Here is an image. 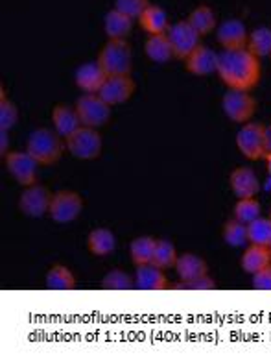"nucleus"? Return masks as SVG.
Here are the masks:
<instances>
[{
	"mask_svg": "<svg viewBox=\"0 0 271 364\" xmlns=\"http://www.w3.org/2000/svg\"><path fill=\"white\" fill-rule=\"evenodd\" d=\"M216 74L229 89L253 91L262 78L260 58L244 48H223L218 55Z\"/></svg>",
	"mask_w": 271,
	"mask_h": 364,
	"instance_id": "f257e3e1",
	"label": "nucleus"
},
{
	"mask_svg": "<svg viewBox=\"0 0 271 364\" xmlns=\"http://www.w3.org/2000/svg\"><path fill=\"white\" fill-rule=\"evenodd\" d=\"M65 146L67 144H63L61 135L55 129L52 132L48 128H39L32 132L26 143L28 154L41 166H50L60 161Z\"/></svg>",
	"mask_w": 271,
	"mask_h": 364,
	"instance_id": "f03ea898",
	"label": "nucleus"
},
{
	"mask_svg": "<svg viewBox=\"0 0 271 364\" xmlns=\"http://www.w3.org/2000/svg\"><path fill=\"white\" fill-rule=\"evenodd\" d=\"M96 61L104 67L107 76L131 74V70H133V48L126 39H109L106 45L101 46Z\"/></svg>",
	"mask_w": 271,
	"mask_h": 364,
	"instance_id": "7ed1b4c3",
	"label": "nucleus"
},
{
	"mask_svg": "<svg viewBox=\"0 0 271 364\" xmlns=\"http://www.w3.org/2000/svg\"><path fill=\"white\" fill-rule=\"evenodd\" d=\"M236 148L238 152L249 159V161H258L266 159V126L258 122H245L236 134Z\"/></svg>",
	"mask_w": 271,
	"mask_h": 364,
	"instance_id": "20e7f679",
	"label": "nucleus"
},
{
	"mask_svg": "<svg viewBox=\"0 0 271 364\" xmlns=\"http://www.w3.org/2000/svg\"><path fill=\"white\" fill-rule=\"evenodd\" d=\"M221 109L229 120L236 124H245V122H251L257 113V100L251 91L229 89L221 98Z\"/></svg>",
	"mask_w": 271,
	"mask_h": 364,
	"instance_id": "39448f33",
	"label": "nucleus"
},
{
	"mask_svg": "<svg viewBox=\"0 0 271 364\" xmlns=\"http://www.w3.org/2000/svg\"><path fill=\"white\" fill-rule=\"evenodd\" d=\"M65 141H67V150L70 156L82 159V161L96 159L104 148V139H101L98 128H89V126H82L76 134H72Z\"/></svg>",
	"mask_w": 271,
	"mask_h": 364,
	"instance_id": "423d86ee",
	"label": "nucleus"
},
{
	"mask_svg": "<svg viewBox=\"0 0 271 364\" xmlns=\"http://www.w3.org/2000/svg\"><path fill=\"white\" fill-rule=\"evenodd\" d=\"M76 111L83 126L89 128H101L111 120V107L98 92H85L76 100Z\"/></svg>",
	"mask_w": 271,
	"mask_h": 364,
	"instance_id": "0eeeda50",
	"label": "nucleus"
},
{
	"mask_svg": "<svg viewBox=\"0 0 271 364\" xmlns=\"http://www.w3.org/2000/svg\"><path fill=\"white\" fill-rule=\"evenodd\" d=\"M83 198L82 194L70 189H61L54 193L48 215L55 224H70L82 215L83 211Z\"/></svg>",
	"mask_w": 271,
	"mask_h": 364,
	"instance_id": "6e6552de",
	"label": "nucleus"
},
{
	"mask_svg": "<svg viewBox=\"0 0 271 364\" xmlns=\"http://www.w3.org/2000/svg\"><path fill=\"white\" fill-rule=\"evenodd\" d=\"M52 196H54V194H52L50 189L45 187V185H28L26 189L21 193V196H18V209H21L26 217L41 218L45 217L46 213L50 211Z\"/></svg>",
	"mask_w": 271,
	"mask_h": 364,
	"instance_id": "1a4fd4ad",
	"label": "nucleus"
},
{
	"mask_svg": "<svg viewBox=\"0 0 271 364\" xmlns=\"http://www.w3.org/2000/svg\"><path fill=\"white\" fill-rule=\"evenodd\" d=\"M6 159V168L11 174L15 181L18 185H23V187H28V185L37 183V166H41L39 163L33 159L28 150L21 152H8L4 156Z\"/></svg>",
	"mask_w": 271,
	"mask_h": 364,
	"instance_id": "9d476101",
	"label": "nucleus"
},
{
	"mask_svg": "<svg viewBox=\"0 0 271 364\" xmlns=\"http://www.w3.org/2000/svg\"><path fill=\"white\" fill-rule=\"evenodd\" d=\"M135 87L137 85H135V80L131 78V74H113V76H107L98 95L109 106H120V104H126L129 98L133 97Z\"/></svg>",
	"mask_w": 271,
	"mask_h": 364,
	"instance_id": "9b49d317",
	"label": "nucleus"
},
{
	"mask_svg": "<svg viewBox=\"0 0 271 364\" xmlns=\"http://www.w3.org/2000/svg\"><path fill=\"white\" fill-rule=\"evenodd\" d=\"M174 55L177 60H187L196 48L199 46V33L194 30L189 21H179V23L172 24L168 30Z\"/></svg>",
	"mask_w": 271,
	"mask_h": 364,
	"instance_id": "f8f14e48",
	"label": "nucleus"
},
{
	"mask_svg": "<svg viewBox=\"0 0 271 364\" xmlns=\"http://www.w3.org/2000/svg\"><path fill=\"white\" fill-rule=\"evenodd\" d=\"M229 185L236 198H255L260 191L257 172L249 166H236L229 174Z\"/></svg>",
	"mask_w": 271,
	"mask_h": 364,
	"instance_id": "ddd939ff",
	"label": "nucleus"
},
{
	"mask_svg": "<svg viewBox=\"0 0 271 364\" xmlns=\"http://www.w3.org/2000/svg\"><path fill=\"white\" fill-rule=\"evenodd\" d=\"M248 37V28L240 18H227L216 28V39L223 48H244Z\"/></svg>",
	"mask_w": 271,
	"mask_h": 364,
	"instance_id": "4468645a",
	"label": "nucleus"
},
{
	"mask_svg": "<svg viewBox=\"0 0 271 364\" xmlns=\"http://www.w3.org/2000/svg\"><path fill=\"white\" fill-rule=\"evenodd\" d=\"M133 277H135V289H138V291L159 292V291L170 289V283H168V279H166L165 270L155 267L153 263L137 267Z\"/></svg>",
	"mask_w": 271,
	"mask_h": 364,
	"instance_id": "2eb2a0df",
	"label": "nucleus"
},
{
	"mask_svg": "<svg viewBox=\"0 0 271 364\" xmlns=\"http://www.w3.org/2000/svg\"><path fill=\"white\" fill-rule=\"evenodd\" d=\"M106 78L107 73L98 61H87V63L79 65L74 74V82L83 92H98Z\"/></svg>",
	"mask_w": 271,
	"mask_h": 364,
	"instance_id": "dca6fc26",
	"label": "nucleus"
},
{
	"mask_svg": "<svg viewBox=\"0 0 271 364\" xmlns=\"http://www.w3.org/2000/svg\"><path fill=\"white\" fill-rule=\"evenodd\" d=\"M218 52H214L209 46L199 45L192 54L184 60L187 70L194 76H209L218 70Z\"/></svg>",
	"mask_w": 271,
	"mask_h": 364,
	"instance_id": "f3484780",
	"label": "nucleus"
},
{
	"mask_svg": "<svg viewBox=\"0 0 271 364\" xmlns=\"http://www.w3.org/2000/svg\"><path fill=\"white\" fill-rule=\"evenodd\" d=\"M52 124H54V129L63 139H69L70 135L76 134L83 126L76 107L65 106V104H57L52 109Z\"/></svg>",
	"mask_w": 271,
	"mask_h": 364,
	"instance_id": "a211bd4d",
	"label": "nucleus"
},
{
	"mask_svg": "<svg viewBox=\"0 0 271 364\" xmlns=\"http://www.w3.org/2000/svg\"><path fill=\"white\" fill-rule=\"evenodd\" d=\"M175 272L179 276L181 282L190 283L201 276L209 274V264L198 254H181L175 263Z\"/></svg>",
	"mask_w": 271,
	"mask_h": 364,
	"instance_id": "6ab92c4d",
	"label": "nucleus"
},
{
	"mask_svg": "<svg viewBox=\"0 0 271 364\" xmlns=\"http://www.w3.org/2000/svg\"><path fill=\"white\" fill-rule=\"evenodd\" d=\"M240 264H242V270L248 272L249 276L260 272L262 268L271 264V248L270 246L249 245V248H245L242 254Z\"/></svg>",
	"mask_w": 271,
	"mask_h": 364,
	"instance_id": "aec40b11",
	"label": "nucleus"
},
{
	"mask_svg": "<svg viewBox=\"0 0 271 364\" xmlns=\"http://www.w3.org/2000/svg\"><path fill=\"white\" fill-rule=\"evenodd\" d=\"M144 54L153 63H168L174 55L170 37L166 33H155V36L148 37L146 45H144Z\"/></svg>",
	"mask_w": 271,
	"mask_h": 364,
	"instance_id": "412c9836",
	"label": "nucleus"
},
{
	"mask_svg": "<svg viewBox=\"0 0 271 364\" xmlns=\"http://www.w3.org/2000/svg\"><path fill=\"white\" fill-rule=\"evenodd\" d=\"M87 248L96 257H107L116 250V235L109 228H94L87 237Z\"/></svg>",
	"mask_w": 271,
	"mask_h": 364,
	"instance_id": "4be33fe9",
	"label": "nucleus"
},
{
	"mask_svg": "<svg viewBox=\"0 0 271 364\" xmlns=\"http://www.w3.org/2000/svg\"><path fill=\"white\" fill-rule=\"evenodd\" d=\"M133 30V18L118 9H111L104 18V32L107 39H126Z\"/></svg>",
	"mask_w": 271,
	"mask_h": 364,
	"instance_id": "5701e85b",
	"label": "nucleus"
},
{
	"mask_svg": "<svg viewBox=\"0 0 271 364\" xmlns=\"http://www.w3.org/2000/svg\"><path fill=\"white\" fill-rule=\"evenodd\" d=\"M140 21V26L144 28V32H148L150 36H155V33H166L170 30V21H168V15H166L165 9L161 6L150 4L143 11V15L138 17Z\"/></svg>",
	"mask_w": 271,
	"mask_h": 364,
	"instance_id": "b1692460",
	"label": "nucleus"
},
{
	"mask_svg": "<svg viewBox=\"0 0 271 364\" xmlns=\"http://www.w3.org/2000/svg\"><path fill=\"white\" fill-rule=\"evenodd\" d=\"M45 287L48 291H74L76 289V276L65 264H54L46 272Z\"/></svg>",
	"mask_w": 271,
	"mask_h": 364,
	"instance_id": "393cba45",
	"label": "nucleus"
},
{
	"mask_svg": "<svg viewBox=\"0 0 271 364\" xmlns=\"http://www.w3.org/2000/svg\"><path fill=\"white\" fill-rule=\"evenodd\" d=\"M157 240L153 237H137V239L131 240L129 245V257H131V263L135 267H143V264H150L153 261V255H155Z\"/></svg>",
	"mask_w": 271,
	"mask_h": 364,
	"instance_id": "a878e982",
	"label": "nucleus"
},
{
	"mask_svg": "<svg viewBox=\"0 0 271 364\" xmlns=\"http://www.w3.org/2000/svg\"><path fill=\"white\" fill-rule=\"evenodd\" d=\"M190 24L194 26V30L199 33V36H207V33L214 32L218 28L216 15H214V9L211 6H198L190 11L189 18H187Z\"/></svg>",
	"mask_w": 271,
	"mask_h": 364,
	"instance_id": "bb28decb",
	"label": "nucleus"
},
{
	"mask_svg": "<svg viewBox=\"0 0 271 364\" xmlns=\"http://www.w3.org/2000/svg\"><path fill=\"white\" fill-rule=\"evenodd\" d=\"M221 237H223V242L233 248H242L245 242H249L248 237V224L236 220L235 217L227 220L223 224V230H221Z\"/></svg>",
	"mask_w": 271,
	"mask_h": 364,
	"instance_id": "cd10ccee",
	"label": "nucleus"
},
{
	"mask_svg": "<svg viewBox=\"0 0 271 364\" xmlns=\"http://www.w3.org/2000/svg\"><path fill=\"white\" fill-rule=\"evenodd\" d=\"M248 48L258 58L271 55V28L258 26L253 32H249Z\"/></svg>",
	"mask_w": 271,
	"mask_h": 364,
	"instance_id": "c85d7f7f",
	"label": "nucleus"
},
{
	"mask_svg": "<svg viewBox=\"0 0 271 364\" xmlns=\"http://www.w3.org/2000/svg\"><path fill=\"white\" fill-rule=\"evenodd\" d=\"M101 289L113 292H124L135 289V277L129 276L128 272L120 270V268H115V270H109L106 276L101 277Z\"/></svg>",
	"mask_w": 271,
	"mask_h": 364,
	"instance_id": "c756f323",
	"label": "nucleus"
},
{
	"mask_svg": "<svg viewBox=\"0 0 271 364\" xmlns=\"http://www.w3.org/2000/svg\"><path fill=\"white\" fill-rule=\"evenodd\" d=\"M177 248L172 240L168 239H159L157 240V248L155 255H153L152 263L155 267L162 268V270H168V268H175V263H177Z\"/></svg>",
	"mask_w": 271,
	"mask_h": 364,
	"instance_id": "7c9ffc66",
	"label": "nucleus"
},
{
	"mask_svg": "<svg viewBox=\"0 0 271 364\" xmlns=\"http://www.w3.org/2000/svg\"><path fill=\"white\" fill-rule=\"evenodd\" d=\"M233 217L244 224H251L258 217H262V208H260L257 196L255 198H238L235 209H233Z\"/></svg>",
	"mask_w": 271,
	"mask_h": 364,
	"instance_id": "2f4dec72",
	"label": "nucleus"
},
{
	"mask_svg": "<svg viewBox=\"0 0 271 364\" xmlns=\"http://www.w3.org/2000/svg\"><path fill=\"white\" fill-rule=\"evenodd\" d=\"M249 245L271 246V218L258 217L251 224H248Z\"/></svg>",
	"mask_w": 271,
	"mask_h": 364,
	"instance_id": "473e14b6",
	"label": "nucleus"
},
{
	"mask_svg": "<svg viewBox=\"0 0 271 364\" xmlns=\"http://www.w3.org/2000/svg\"><path fill=\"white\" fill-rule=\"evenodd\" d=\"M2 98H0V129H11L18 122V109L13 102L8 100L6 91L2 87Z\"/></svg>",
	"mask_w": 271,
	"mask_h": 364,
	"instance_id": "72a5a7b5",
	"label": "nucleus"
},
{
	"mask_svg": "<svg viewBox=\"0 0 271 364\" xmlns=\"http://www.w3.org/2000/svg\"><path fill=\"white\" fill-rule=\"evenodd\" d=\"M150 6V0H116L115 8L131 18H138L144 9Z\"/></svg>",
	"mask_w": 271,
	"mask_h": 364,
	"instance_id": "f704fd0d",
	"label": "nucleus"
},
{
	"mask_svg": "<svg viewBox=\"0 0 271 364\" xmlns=\"http://www.w3.org/2000/svg\"><path fill=\"white\" fill-rule=\"evenodd\" d=\"M251 285L257 291H271V264L251 276Z\"/></svg>",
	"mask_w": 271,
	"mask_h": 364,
	"instance_id": "c9c22d12",
	"label": "nucleus"
},
{
	"mask_svg": "<svg viewBox=\"0 0 271 364\" xmlns=\"http://www.w3.org/2000/svg\"><path fill=\"white\" fill-rule=\"evenodd\" d=\"M189 285V291H212V289H216V282L212 279L211 276H201L198 279H194V282L187 283Z\"/></svg>",
	"mask_w": 271,
	"mask_h": 364,
	"instance_id": "e433bc0d",
	"label": "nucleus"
},
{
	"mask_svg": "<svg viewBox=\"0 0 271 364\" xmlns=\"http://www.w3.org/2000/svg\"><path fill=\"white\" fill-rule=\"evenodd\" d=\"M8 146H9V132L8 129H0V154H2V157L8 154Z\"/></svg>",
	"mask_w": 271,
	"mask_h": 364,
	"instance_id": "4c0bfd02",
	"label": "nucleus"
},
{
	"mask_svg": "<svg viewBox=\"0 0 271 364\" xmlns=\"http://www.w3.org/2000/svg\"><path fill=\"white\" fill-rule=\"evenodd\" d=\"M266 152L271 154V124L266 126Z\"/></svg>",
	"mask_w": 271,
	"mask_h": 364,
	"instance_id": "58836bf2",
	"label": "nucleus"
},
{
	"mask_svg": "<svg viewBox=\"0 0 271 364\" xmlns=\"http://www.w3.org/2000/svg\"><path fill=\"white\" fill-rule=\"evenodd\" d=\"M266 168H267V174H270L271 178V154H267L266 156Z\"/></svg>",
	"mask_w": 271,
	"mask_h": 364,
	"instance_id": "ea45409f",
	"label": "nucleus"
},
{
	"mask_svg": "<svg viewBox=\"0 0 271 364\" xmlns=\"http://www.w3.org/2000/svg\"><path fill=\"white\" fill-rule=\"evenodd\" d=\"M270 218H271V211H270Z\"/></svg>",
	"mask_w": 271,
	"mask_h": 364,
	"instance_id": "a19ab883",
	"label": "nucleus"
},
{
	"mask_svg": "<svg viewBox=\"0 0 271 364\" xmlns=\"http://www.w3.org/2000/svg\"><path fill=\"white\" fill-rule=\"evenodd\" d=\"M270 248H271V246H270Z\"/></svg>",
	"mask_w": 271,
	"mask_h": 364,
	"instance_id": "79ce46f5",
	"label": "nucleus"
}]
</instances>
